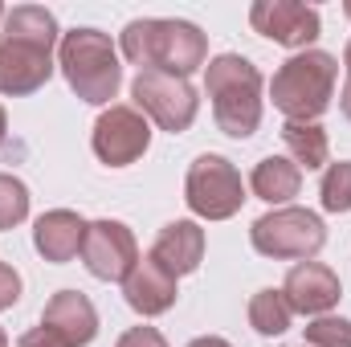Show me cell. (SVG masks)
Segmentation results:
<instances>
[{"label":"cell","instance_id":"obj_1","mask_svg":"<svg viewBox=\"0 0 351 347\" xmlns=\"http://www.w3.org/2000/svg\"><path fill=\"white\" fill-rule=\"evenodd\" d=\"M123 58L131 66H143V70L188 78L192 70L204 66L208 41L192 21H156V16H147V21H131L123 29Z\"/></svg>","mask_w":351,"mask_h":347},{"label":"cell","instance_id":"obj_2","mask_svg":"<svg viewBox=\"0 0 351 347\" xmlns=\"http://www.w3.org/2000/svg\"><path fill=\"white\" fill-rule=\"evenodd\" d=\"M204 90L213 98L217 127L233 139H250L262 123V74L254 62L237 53H221L208 62Z\"/></svg>","mask_w":351,"mask_h":347},{"label":"cell","instance_id":"obj_3","mask_svg":"<svg viewBox=\"0 0 351 347\" xmlns=\"http://www.w3.org/2000/svg\"><path fill=\"white\" fill-rule=\"evenodd\" d=\"M335 78H339V62L323 49H306L282 62V70L269 82V98L290 123H315L335 98Z\"/></svg>","mask_w":351,"mask_h":347},{"label":"cell","instance_id":"obj_4","mask_svg":"<svg viewBox=\"0 0 351 347\" xmlns=\"http://www.w3.org/2000/svg\"><path fill=\"white\" fill-rule=\"evenodd\" d=\"M58 66H62L70 90L82 102L102 106V102H110L119 94V82H123L119 49L98 29H70L62 37V45H58Z\"/></svg>","mask_w":351,"mask_h":347},{"label":"cell","instance_id":"obj_5","mask_svg":"<svg viewBox=\"0 0 351 347\" xmlns=\"http://www.w3.org/2000/svg\"><path fill=\"white\" fill-rule=\"evenodd\" d=\"M254 250L265 258L294 261V258H315L327 241V225L311 213V208H278L254 221L250 229Z\"/></svg>","mask_w":351,"mask_h":347},{"label":"cell","instance_id":"obj_6","mask_svg":"<svg viewBox=\"0 0 351 347\" xmlns=\"http://www.w3.org/2000/svg\"><path fill=\"white\" fill-rule=\"evenodd\" d=\"M184 200L196 217L204 221H229L241 200H245V184L241 172L225 160V156H200L192 160L188 180H184Z\"/></svg>","mask_w":351,"mask_h":347},{"label":"cell","instance_id":"obj_7","mask_svg":"<svg viewBox=\"0 0 351 347\" xmlns=\"http://www.w3.org/2000/svg\"><path fill=\"white\" fill-rule=\"evenodd\" d=\"M131 94L139 102V110L160 127V131H188L196 119V90L188 86V78L160 74V70H139V78L131 82Z\"/></svg>","mask_w":351,"mask_h":347},{"label":"cell","instance_id":"obj_8","mask_svg":"<svg viewBox=\"0 0 351 347\" xmlns=\"http://www.w3.org/2000/svg\"><path fill=\"white\" fill-rule=\"evenodd\" d=\"M90 143H94V156H98L102 164L127 168V164H135V160L147 152L152 127H147V119H143L135 106H110V110L98 115Z\"/></svg>","mask_w":351,"mask_h":347},{"label":"cell","instance_id":"obj_9","mask_svg":"<svg viewBox=\"0 0 351 347\" xmlns=\"http://www.w3.org/2000/svg\"><path fill=\"white\" fill-rule=\"evenodd\" d=\"M82 261H86V270L94 278L123 282L139 261L135 233L123 221H94L86 229V241H82Z\"/></svg>","mask_w":351,"mask_h":347},{"label":"cell","instance_id":"obj_10","mask_svg":"<svg viewBox=\"0 0 351 347\" xmlns=\"http://www.w3.org/2000/svg\"><path fill=\"white\" fill-rule=\"evenodd\" d=\"M250 25L262 37L290 45V49H302L319 37V12L298 4V0H258L250 8Z\"/></svg>","mask_w":351,"mask_h":347},{"label":"cell","instance_id":"obj_11","mask_svg":"<svg viewBox=\"0 0 351 347\" xmlns=\"http://www.w3.org/2000/svg\"><path fill=\"white\" fill-rule=\"evenodd\" d=\"M53 53L21 37L0 33V94H33L49 82Z\"/></svg>","mask_w":351,"mask_h":347},{"label":"cell","instance_id":"obj_12","mask_svg":"<svg viewBox=\"0 0 351 347\" xmlns=\"http://www.w3.org/2000/svg\"><path fill=\"white\" fill-rule=\"evenodd\" d=\"M286 302L294 315H323L339 302L343 286L335 278V270L319 265V261H298L290 274H286V286H282Z\"/></svg>","mask_w":351,"mask_h":347},{"label":"cell","instance_id":"obj_13","mask_svg":"<svg viewBox=\"0 0 351 347\" xmlns=\"http://www.w3.org/2000/svg\"><path fill=\"white\" fill-rule=\"evenodd\" d=\"M123 298H127L131 311H139L147 319L152 315H164L176 302V278L147 254V258L135 261V270L123 278Z\"/></svg>","mask_w":351,"mask_h":347},{"label":"cell","instance_id":"obj_14","mask_svg":"<svg viewBox=\"0 0 351 347\" xmlns=\"http://www.w3.org/2000/svg\"><path fill=\"white\" fill-rule=\"evenodd\" d=\"M41 327H49L53 335H62L70 347H86L90 339L98 335V311L90 307L86 294H78V290H58V294L45 302Z\"/></svg>","mask_w":351,"mask_h":347},{"label":"cell","instance_id":"obj_15","mask_svg":"<svg viewBox=\"0 0 351 347\" xmlns=\"http://www.w3.org/2000/svg\"><path fill=\"white\" fill-rule=\"evenodd\" d=\"M86 221L70 208H53L37 221L33 229V246L45 261H70L82 254V241H86Z\"/></svg>","mask_w":351,"mask_h":347},{"label":"cell","instance_id":"obj_16","mask_svg":"<svg viewBox=\"0 0 351 347\" xmlns=\"http://www.w3.org/2000/svg\"><path fill=\"white\" fill-rule=\"evenodd\" d=\"M152 258L160 261L172 278L180 274H192L200 258H204V229L196 221H172L160 229L156 246H152Z\"/></svg>","mask_w":351,"mask_h":347},{"label":"cell","instance_id":"obj_17","mask_svg":"<svg viewBox=\"0 0 351 347\" xmlns=\"http://www.w3.org/2000/svg\"><path fill=\"white\" fill-rule=\"evenodd\" d=\"M250 188L265 204H286L302 188V168L294 160H286V156H265L254 168V176H250Z\"/></svg>","mask_w":351,"mask_h":347},{"label":"cell","instance_id":"obj_18","mask_svg":"<svg viewBox=\"0 0 351 347\" xmlns=\"http://www.w3.org/2000/svg\"><path fill=\"white\" fill-rule=\"evenodd\" d=\"M4 33L8 37H21L29 45H41L53 53V41H58V21L49 8H37V4H21L12 12H4Z\"/></svg>","mask_w":351,"mask_h":347},{"label":"cell","instance_id":"obj_19","mask_svg":"<svg viewBox=\"0 0 351 347\" xmlns=\"http://www.w3.org/2000/svg\"><path fill=\"white\" fill-rule=\"evenodd\" d=\"M282 143H286V152L294 156L298 168H323L327 156H331L327 131L319 123H286L282 127Z\"/></svg>","mask_w":351,"mask_h":347},{"label":"cell","instance_id":"obj_20","mask_svg":"<svg viewBox=\"0 0 351 347\" xmlns=\"http://www.w3.org/2000/svg\"><path fill=\"white\" fill-rule=\"evenodd\" d=\"M290 319H294V311L282 290H258L250 298V323L258 335H282L290 327Z\"/></svg>","mask_w":351,"mask_h":347},{"label":"cell","instance_id":"obj_21","mask_svg":"<svg viewBox=\"0 0 351 347\" xmlns=\"http://www.w3.org/2000/svg\"><path fill=\"white\" fill-rule=\"evenodd\" d=\"M319 196H323L327 213H351V160H339L323 172Z\"/></svg>","mask_w":351,"mask_h":347},{"label":"cell","instance_id":"obj_22","mask_svg":"<svg viewBox=\"0 0 351 347\" xmlns=\"http://www.w3.org/2000/svg\"><path fill=\"white\" fill-rule=\"evenodd\" d=\"M29 217V188L16 176H0V229H12Z\"/></svg>","mask_w":351,"mask_h":347},{"label":"cell","instance_id":"obj_23","mask_svg":"<svg viewBox=\"0 0 351 347\" xmlns=\"http://www.w3.org/2000/svg\"><path fill=\"white\" fill-rule=\"evenodd\" d=\"M306 347H351V319H315L306 327Z\"/></svg>","mask_w":351,"mask_h":347},{"label":"cell","instance_id":"obj_24","mask_svg":"<svg viewBox=\"0 0 351 347\" xmlns=\"http://www.w3.org/2000/svg\"><path fill=\"white\" fill-rule=\"evenodd\" d=\"M16 298H21V274L8 261H0V311H8Z\"/></svg>","mask_w":351,"mask_h":347},{"label":"cell","instance_id":"obj_25","mask_svg":"<svg viewBox=\"0 0 351 347\" xmlns=\"http://www.w3.org/2000/svg\"><path fill=\"white\" fill-rule=\"evenodd\" d=\"M119 347H168V339H164L156 327H131V331L119 339Z\"/></svg>","mask_w":351,"mask_h":347},{"label":"cell","instance_id":"obj_26","mask_svg":"<svg viewBox=\"0 0 351 347\" xmlns=\"http://www.w3.org/2000/svg\"><path fill=\"white\" fill-rule=\"evenodd\" d=\"M16 347H70L62 335H53L49 327H33V331H25L21 339H16Z\"/></svg>","mask_w":351,"mask_h":347},{"label":"cell","instance_id":"obj_27","mask_svg":"<svg viewBox=\"0 0 351 347\" xmlns=\"http://www.w3.org/2000/svg\"><path fill=\"white\" fill-rule=\"evenodd\" d=\"M188 347H233V344H225L221 335H200V339H192Z\"/></svg>","mask_w":351,"mask_h":347},{"label":"cell","instance_id":"obj_28","mask_svg":"<svg viewBox=\"0 0 351 347\" xmlns=\"http://www.w3.org/2000/svg\"><path fill=\"white\" fill-rule=\"evenodd\" d=\"M343 115L351 119V74H348V86H343Z\"/></svg>","mask_w":351,"mask_h":347},{"label":"cell","instance_id":"obj_29","mask_svg":"<svg viewBox=\"0 0 351 347\" xmlns=\"http://www.w3.org/2000/svg\"><path fill=\"white\" fill-rule=\"evenodd\" d=\"M4 131H8V119H4V106H0V143H4Z\"/></svg>","mask_w":351,"mask_h":347},{"label":"cell","instance_id":"obj_30","mask_svg":"<svg viewBox=\"0 0 351 347\" xmlns=\"http://www.w3.org/2000/svg\"><path fill=\"white\" fill-rule=\"evenodd\" d=\"M343 66H348V74H351V45H348V53H343Z\"/></svg>","mask_w":351,"mask_h":347},{"label":"cell","instance_id":"obj_31","mask_svg":"<svg viewBox=\"0 0 351 347\" xmlns=\"http://www.w3.org/2000/svg\"><path fill=\"white\" fill-rule=\"evenodd\" d=\"M0 347H8V335H4V331H0Z\"/></svg>","mask_w":351,"mask_h":347},{"label":"cell","instance_id":"obj_32","mask_svg":"<svg viewBox=\"0 0 351 347\" xmlns=\"http://www.w3.org/2000/svg\"><path fill=\"white\" fill-rule=\"evenodd\" d=\"M343 12H348V21H351V0H348V4H343Z\"/></svg>","mask_w":351,"mask_h":347},{"label":"cell","instance_id":"obj_33","mask_svg":"<svg viewBox=\"0 0 351 347\" xmlns=\"http://www.w3.org/2000/svg\"><path fill=\"white\" fill-rule=\"evenodd\" d=\"M0 21H4V8H0Z\"/></svg>","mask_w":351,"mask_h":347},{"label":"cell","instance_id":"obj_34","mask_svg":"<svg viewBox=\"0 0 351 347\" xmlns=\"http://www.w3.org/2000/svg\"><path fill=\"white\" fill-rule=\"evenodd\" d=\"M302 347H306V344H302Z\"/></svg>","mask_w":351,"mask_h":347}]
</instances>
